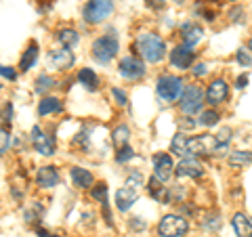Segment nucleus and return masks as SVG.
<instances>
[{
	"mask_svg": "<svg viewBox=\"0 0 252 237\" xmlns=\"http://www.w3.org/2000/svg\"><path fill=\"white\" fill-rule=\"evenodd\" d=\"M137 51L149 63H158L166 57V44L158 34H141L137 38Z\"/></svg>",
	"mask_w": 252,
	"mask_h": 237,
	"instance_id": "f257e3e1",
	"label": "nucleus"
},
{
	"mask_svg": "<svg viewBox=\"0 0 252 237\" xmlns=\"http://www.w3.org/2000/svg\"><path fill=\"white\" fill-rule=\"evenodd\" d=\"M235 59H238V63H242V65H246V67H250V65H252V57L248 55V51H246V49H240V51H238V55H235Z\"/></svg>",
	"mask_w": 252,
	"mask_h": 237,
	"instance_id": "473e14b6",
	"label": "nucleus"
},
{
	"mask_svg": "<svg viewBox=\"0 0 252 237\" xmlns=\"http://www.w3.org/2000/svg\"><path fill=\"white\" fill-rule=\"evenodd\" d=\"M78 82H80L86 90H97V89H99V78H97V74H94L93 69H89V67H84V69H80V72H78Z\"/></svg>",
	"mask_w": 252,
	"mask_h": 237,
	"instance_id": "412c9836",
	"label": "nucleus"
},
{
	"mask_svg": "<svg viewBox=\"0 0 252 237\" xmlns=\"http://www.w3.org/2000/svg\"><path fill=\"white\" fill-rule=\"evenodd\" d=\"M233 231L238 237H252V220L244 214V212H238V214H233Z\"/></svg>",
	"mask_w": 252,
	"mask_h": 237,
	"instance_id": "a211bd4d",
	"label": "nucleus"
},
{
	"mask_svg": "<svg viewBox=\"0 0 252 237\" xmlns=\"http://www.w3.org/2000/svg\"><path fill=\"white\" fill-rule=\"evenodd\" d=\"M193 61H195V53L193 49H189V46L185 44H179L175 46V49L170 51V63H172V67H177V69H189L193 65Z\"/></svg>",
	"mask_w": 252,
	"mask_h": 237,
	"instance_id": "6e6552de",
	"label": "nucleus"
},
{
	"mask_svg": "<svg viewBox=\"0 0 252 237\" xmlns=\"http://www.w3.org/2000/svg\"><path fill=\"white\" fill-rule=\"evenodd\" d=\"M143 175H141L139 170H132L128 178H126V187H132V189H139V187H143Z\"/></svg>",
	"mask_w": 252,
	"mask_h": 237,
	"instance_id": "c85d7f7f",
	"label": "nucleus"
},
{
	"mask_svg": "<svg viewBox=\"0 0 252 237\" xmlns=\"http://www.w3.org/2000/svg\"><path fill=\"white\" fill-rule=\"evenodd\" d=\"M130 227L137 229V231H141V229L147 227V223H145V220H141V218H132V220H130Z\"/></svg>",
	"mask_w": 252,
	"mask_h": 237,
	"instance_id": "e433bc0d",
	"label": "nucleus"
},
{
	"mask_svg": "<svg viewBox=\"0 0 252 237\" xmlns=\"http://www.w3.org/2000/svg\"><path fill=\"white\" fill-rule=\"evenodd\" d=\"M248 46H250V51H252V36H250V42H248Z\"/></svg>",
	"mask_w": 252,
	"mask_h": 237,
	"instance_id": "37998d69",
	"label": "nucleus"
},
{
	"mask_svg": "<svg viewBox=\"0 0 252 237\" xmlns=\"http://www.w3.org/2000/svg\"><path fill=\"white\" fill-rule=\"evenodd\" d=\"M93 200L101 202V204H103V208L107 206V187L103 183L97 185V187H93Z\"/></svg>",
	"mask_w": 252,
	"mask_h": 237,
	"instance_id": "c756f323",
	"label": "nucleus"
},
{
	"mask_svg": "<svg viewBox=\"0 0 252 237\" xmlns=\"http://www.w3.org/2000/svg\"><path fill=\"white\" fill-rule=\"evenodd\" d=\"M36 59H38V46H36V42H32V44L28 46V51L23 53V57H21V61H19V67H21V69H30V67L36 63Z\"/></svg>",
	"mask_w": 252,
	"mask_h": 237,
	"instance_id": "b1692460",
	"label": "nucleus"
},
{
	"mask_svg": "<svg viewBox=\"0 0 252 237\" xmlns=\"http://www.w3.org/2000/svg\"><path fill=\"white\" fill-rule=\"evenodd\" d=\"M49 61H51V65L55 69H69L74 65V55L69 53V49H65V46H61V49L57 51H53L49 55Z\"/></svg>",
	"mask_w": 252,
	"mask_h": 237,
	"instance_id": "dca6fc26",
	"label": "nucleus"
},
{
	"mask_svg": "<svg viewBox=\"0 0 252 237\" xmlns=\"http://www.w3.org/2000/svg\"><path fill=\"white\" fill-rule=\"evenodd\" d=\"M149 6H162L164 4V0H147Z\"/></svg>",
	"mask_w": 252,
	"mask_h": 237,
	"instance_id": "79ce46f5",
	"label": "nucleus"
},
{
	"mask_svg": "<svg viewBox=\"0 0 252 237\" xmlns=\"http://www.w3.org/2000/svg\"><path fill=\"white\" fill-rule=\"evenodd\" d=\"M185 92V82L183 78L179 76H160L156 82V94L160 101H181V97H183Z\"/></svg>",
	"mask_w": 252,
	"mask_h": 237,
	"instance_id": "f03ea898",
	"label": "nucleus"
},
{
	"mask_svg": "<svg viewBox=\"0 0 252 237\" xmlns=\"http://www.w3.org/2000/svg\"><path fill=\"white\" fill-rule=\"evenodd\" d=\"M57 40L61 46H65V49H74L80 42V36H78V31L72 30V28H63L57 31Z\"/></svg>",
	"mask_w": 252,
	"mask_h": 237,
	"instance_id": "6ab92c4d",
	"label": "nucleus"
},
{
	"mask_svg": "<svg viewBox=\"0 0 252 237\" xmlns=\"http://www.w3.org/2000/svg\"><path fill=\"white\" fill-rule=\"evenodd\" d=\"M112 94L116 97L118 105H126V103H128V97H126V92H124V90H120L118 86H114V89H112Z\"/></svg>",
	"mask_w": 252,
	"mask_h": 237,
	"instance_id": "72a5a7b5",
	"label": "nucleus"
},
{
	"mask_svg": "<svg viewBox=\"0 0 252 237\" xmlns=\"http://www.w3.org/2000/svg\"><path fill=\"white\" fill-rule=\"evenodd\" d=\"M72 180H74L76 187H80V189H91L93 183H94V177L91 175L89 170H84V168H72Z\"/></svg>",
	"mask_w": 252,
	"mask_h": 237,
	"instance_id": "aec40b11",
	"label": "nucleus"
},
{
	"mask_svg": "<svg viewBox=\"0 0 252 237\" xmlns=\"http://www.w3.org/2000/svg\"><path fill=\"white\" fill-rule=\"evenodd\" d=\"M215 139H217V153H220V151H225L227 149V145H229V141H231V130L229 128H223L219 134H215Z\"/></svg>",
	"mask_w": 252,
	"mask_h": 237,
	"instance_id": "cd10ccee",
	"label": "nucleus"
},
{
	"mask_svg": "<svg viewBox=\"0 0 252 237\" xmlns=\"http://www.w3.org/2000/svg\"><path fill=\"white\" fill-rule=\"evenodd\" d=\"M9 145H11V137H9V132H6V128H2V147H0V151L6 153Z\"/></svg>",
	"mask_w": 252,
	"mask_h": 237,
	"instance_id": "c9c22d12",
	"label": "nucleus"
},
{
	"mask_svg": "<svg viewBox=\"0 0 252 237\" xmlns=\"http://www.w3.org/2000/svg\"><path fill=\"white\" fill-rule=\"evenodd\" d=\"M130 157H135V151H132V149L126 145V147H122L120 151H118V155H116V160L120 162V164H124V162H128Z\"/></svg>",
	"mask_w": 252,
	"mask_h": 237,
	"instance_id": "2f4dec72",
	"label": "nucleus"
},
{
	"mask_svg": "<svg viewBox=\"0 0 252 237\" xmlns=\"http://www.w3.org/2000/svg\"><path fill=\"white\" fill-rule=\"evenodd\" d=\"M118 49H120V44H118V38L114 34H105V36H99L97 40L93 42V57L97 63H109L116 55H118Z\"/></svg>",
	"mask_w": 252,
	"mask_h": 237,
	"instance_id": "7ed1b4c3",
	"label": "nucleus"
},
{
	"mask_svg": "<svg viewBox=\"0 0 252 237\" xmlns=\"http://www.w3.org/2000/svg\"><path fill=\"white\" fill-rule=\"evenodd\" d=\"M118 69H120V76L126 78V80H139L141 76H145V63L139 57H124Z\"/></svg>",
	"mask_w": 252,
	"mask_h": 237,
	"instance_id": "0eeeda50",
	"label": "nucleus"
},
{
	"mask_svg": "<svg viewBox=\"0 0 252 237\" xmlns=\"http://www.w3.org/2000/svg\"><path fill=\"white\" fill-rule=\"evenodd\" d=\"M229 166H233V168H238V166H248L252 162V153L250 151H233L229 153Z\"/></svg>",
	"mask_w": 252,
	"mask_h": 237,
	"instance_id": "a878e982",
	"label": "nucleus"
},
{
	"mask_svg": "<svg viewBox=\"0 0 252 237\" xmlns=\"http://www.w3.org/2000/svg\"><path fill=\"white\" fill-rule=\"evenodd\" d=\"M204 90H202V86L198 84H191V86H185V92H183V97H181V112L187 114V116H193V114H198L202 105H204Z\"/></svg>",
	"mask_w": 252,
	"mask_h": 237,
	"instance_id": "423d86ee",
	"label": "nucleus"
},
{
	"mask_svg": "<svg viewBox=\"0 0 252 237\" xmlns=\"http://www.w3.org/2000/svg\"><path fill=\"white\" fill-rule=\"evenodd\" d=\"M2 78H6V80H15V78H17V74L13 72V67H2Z\"/></svg>",
	"mask_w": 252,
	"mask_h": 237,
	"instance_id": "4c0bfd02",
	"label": "nucleus"
},
{
	"mask_svg": "<svg viewBox=\"0 0 252 237\" xmlns=\"http://www.w3.org/2000/svg\"><path fill=\"white\" fill-rule=\"evenodd\" d=\"M177 177H189V178H200L204 175V166L195 157H183L177 164Z\"/></svg>",
	"mask_w": 252,
	"mask_h": 237,
	"instance_id": "f8f14e48",
	"label": "nucleus"
},
{
	"mask_svg": "<svg viewBox=\"0 0 252 237\" xmlns=\"http://www.w3.org/2000/svg\"><path fill=\"white\" fill-rule=\"evenodd\" d=\"M202 36H204V30L198 23H185V26L181 28V40H183V44L189 46V49H193V46L202 40Z\"/></svg>",
	"mask_w": 252,
	"mask_h": 237,
	"instance_id": "2eb2a0df",
	"label": "nucleus"
},
{
	"mask_svg": "<svg viewBox=\"0 0 252 237\" xmlns=\"http://www.w3.org/2000/svg\"><path fill=\"white\" fill-rule=\"evenodd\" d=\"M11 118H13V103H9V101H6V103L2 105V122H4V124H6V122L11 124Z\"/></svg>",
	"mask_w": 252,
	"mask_h": 237,
	"instance_id": "f704fd0d",
	"label": "nucleus"
},
{
	"mask_svg": "<svg viewBox=\"0 0 252 237\" xmlns=\"http://www.w3.org/2000/svg\"><path fill=\"white\" fill-rule=\"evenodd\" d=\"M193 74L195 76H204V74H206V65H204V63H198V65L193 67Z\"/></svg>",
	"mask_w": 252,
	"mask_h": 237,
	"instance_id": "58836bf2",
	"label": "nucleus"
},
{
	"mask_svg": "<svg viewBox=\"0 0 252 237\" xmlns=\"http://www.w3.org/2000/svg\"><path fill=\"white\" fill-rule=\"evenodd\" d=\"M114 13V0H89L82 9L86 23H101Z\"/></svg>",
	"mask_w": 252,
	"mask_h": 237,
	"instance_id": "20e7f679",
	"label": "nucleus"
},
{
	"mask_svg": "<svg viewBox=\"0 0 252 237\" xmlns=\"http://www.w3.org/2000/svg\"><path fill=\"white\" fill-rule=\"evenodd\" d=\"M147 191H149V195H152L156 202H160V204H172V200H170V189L164 187V183L158 177L149 178Z\"/></svg>",
	"mask_w": 252,
	"mask_h": 237,
	"instance_id": "4468645a",
	"label": "nucleus"
},
{
	"mask_svg": "<svg viewBox=\"0 0 252 237\" xmlns=\"http://www.w3.org/2000/svg\"><path fill=\"white\" fill-rule=\"evenodd\" d=\"M227 97H229V84H227L225 80H212L210 86H208V90H206V99H208V103L210 105H220V103H225Z\"/></svg>",
	"mask_w": 252,
	"mask_h": 237,
	"instance_id": "9d476101",
	"label": "nucleus"
},
{
	"mask_svg": "<svg viewBox=\"0 0 252 237\" xmlns=\"http://www.w3.org/2000/svg\"><path fill=\"white\" fill-rule=\"evenodd\" d=\"M187 231H189V223H187V218L181 214L162 216L160 225H158V233L162 237H183Z\"/></svg>",
	"mask_w": 252,
	"mask_h": 237,
	"instance_id": "39448f33",
	"label": "nucleus"
},
{
	"mask_svg": "<svg viewBox=\"0 0 252 237\" xmlns=\"http://www.w3.org/2000/svg\"><path fill=\"white\" fill-rule=\"evenodd\" d=\"M128 137H130V130H128V126H118V128L112 132V143L116 147H126V143H128Z\"/></svg>",
	"mask_w": 252,
	"mask_h": 237,
	"instance_id": "393cba45",
	"label": "nucleus"
},
{
	"mask_svg": "<svg viewBox=\"0 0 252 237\" xmlns=\"http://www.w3.org/2000/svg\"><path fill=\"white\" fill-rule=\"evenodd\" d=\"M38 237H59V235H53L49 231H44V229H38Z\"/></svg>",
	"mask_w": 252,
	"mask_h": 237,
	"instance_id": "a19ab883",
	"label": "nucleus"
},
{
	"mask_svg": "<svg viewBox=\"0 0 252 237\" xmlns=\"http://www.w3.org/2000/svg\"><path fill=\"white\" fill-rule=\"evenodd\" d=\"M36 183L44 187V189H51L59 183V172L53 168V166H42L38 168V175H36Z\"/></svg>",
	"mask_w": 252,
	"mask_h": 237,
	"instance_id": "f3484780",
	"label": "nucleus"
},
{
	"mask_svg": "<svg viewBox=\"0 0 252 237\" xmlns=\"http://www.w3.org/2000/svg\"><path fill=\"white\" fill-rule=\"evenodd\" d=\"M187 141H189V137H183V134H177V137L172 139V143H170V151H172V153H177V155H181V157H189Z\"/></svg>",
	"mask_w": 252,
	"mask_h": 237,
	"instance_id": "5701e85b",
	"label": "nucleus"
},
{
	"mask_svg": "<svg viewBox=\"0 0 252 237\" xmlns=\"http://www.w3.org/2000/svg\"><path fill=\"white\" fill-rule=\"evenodd\" d=\"M219 114L217 112H212V109H208V112H204L202 116H200V124L202 126H215L217 122H219Z\"/></svg>",
	"mask_w": 252,
	"mask_h": 237,
	"instance_id": "7c9ffc66",
	"label": "nucleus"
},
{
	"mask_svg": "<svg viewBox=\"0 0 252 237\" xmlns=\"http://www.w3.org/2000/svg\"><path fill=\"white\" fill-rule=\"evenodd\" d=\"M53 86H55V80H53V78H51V76H46V74H42V76H38V78H36L34 90H36L38 94H44V92H49Z\"/></svg>",
	"mask_w": 252,
	"mask_h": 237,
	"instance_id": "bb28decb",
	"label": "nucleus"
},
{
	"mask_svg": "<svg viewBox=\"0 0 252 237\" xmlns=\"http://www.w3.org/2000/svg\"><path fill=\"white\" fill-rule=\"evenodd\" d=\"M154 172L156 177L162 180H168L172 177V172H175V164H172V157L168 153H156L154 155Z\"/></svg>",
	"mask_w": 252,
	"mask_h": 237,
	"instance_id": "9b49d317",
	"label": "nucleus"
},
{
	"mask_svg": "<svg viewBox=\"0 0 252 237\" xmlns=\"http://www.w3.org/2000/svg\"><path fill=\"white\" fill-rule=\"evenodd\" d=\"M61 101L57 97H42L40 105H38V116H49L55 112H61Z\"/></svg>",
	"mask_w": 252,
	"mask_h": 237,
	"instance_id": "4be33fe9",
	"label": "nucleus"
},
{
	"mask_svg": "<svg viewBox=\"0 0 252 237\" xmlns=\"http://www.w3.org/2000/svg\"><path fill=\"white\" fill-rule=\"evenodd\" d=\"M32 145H34L36 151L42 153V155L55 153V141L40 128V126H34V128H32Z\"/></svg>",
	"mask_w": 252,
	"mask_h": 237,
	"instance_id": "1a4fd4ad",
	"label": "nucleus"
},
{
	"mask_svg": "<svg viewBox=\"0 0 252 237\" xmlns=\"http://www.w3.org/2000/svg\"><path fill=\"white\" fill-rule=\"evenodd\" d=\"M235 84H238V89H244V86L248 84V76H240L238 80H235Z\"/></svg>",
	"mask_w": 252,
	"mask_h": 237,
	"instance_id": "ea45409f",
	"label": "nucleus"
},
{
	"mask_svg": "<svg viewBox=\"0 0 252 237\" xmlns=\"http://www.w3.org/2000/svg\"><path fill=\"white\" fill-rule=\"evenodd\" d=\"M137 197H139V189H132V187H122V189H118L116 191V206L120 212H126V210H130L132 208V204L137 202Z\"/></svg>",
	"mask_w": 252,
	"mask_h": 237,
	"instance_id": "ddd939ff",
	"label": "nucleus"
}]
</instances>
